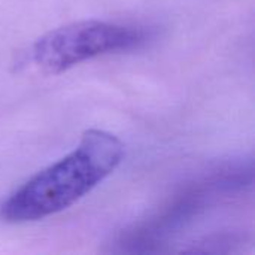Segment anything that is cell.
Masks as SVG:
<instances>
[{"mask_svg":"<svg viewBox=\"0 0 255 255\" xmlns=\"http://www.w3.org/2000/svg\"><path fill=\"white\" fill-rule=\"evenodd\" d=\"M123 158L124 145L115 134L87 130L70 154L36 173L0 205V218L19 224L58 214L106 179Z\"/></svg>","mask_w":255,"mask_h":255,"instance_id":"6da1fadb","label":"cell"},{"mask_svg":"<svg viewBox=\"0 0 255 255\" xmlns=\"http://www.w3.org/2000/svg\"><path fill=\"white\" fill-rule=\"evenodd\" d=\"M148 39L149 33L134 25L85 19L48 31L33 43L30 55L42 72L58 75L99 55L137 49Z\"/></svg>","mask_w":255,"mask_h":255,"instance_id":"7a4b0ae2","label":"cell"}]
</instances>
